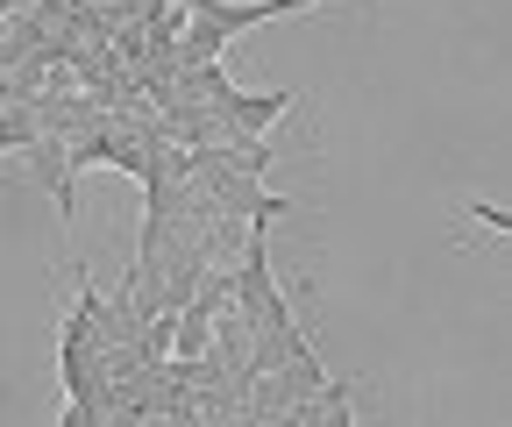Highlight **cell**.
Instances as JSON below:
<instances>
[{
  "instance_id": "cell-2",
  "label": "cell",
  "mask_w": 512,
  "mask_h": 427,
  "mask_svg": "<svg viewBox=\"0 0 512 427\" xmlns=\"http://www.w3.org/2000/svg\"><path fill=\"white\" fill-rule=\"evenodd\" d=\"M299 100H306V93H242V86H235V100L214 107V114H221V143H228V150H235V143H256V136H264L271 121H285Z\"/></svg>"
},
{
  "instance_id": "cell-4",
  "label": "cell",
  "mask_w": 512,
  "mask_h": 427,
  "mask_svg": "<svg viewBox=\"0 0 512 427\" xmlns=\"http://www.w3.org/2000/svg\"><path fill=\"white\" fill-rule=\"evenodd\" d=\"M463 214H470L477 228H491V235H512V214H505V207H491V200H470Z\"/></svg>"
},
{
  "instance_id": "cell-1",
  "label": "cell",
  "mask_w": 512,
  "mask_h": 427,
  "mask_svg": "<svg viewBox=\"0 0 512 427\" xmlns=\"http://www.w3.org/2000/svg\"><path fill=\"white\" fill-rule=\"evenodd\" d=\"M306 8H320V0H192V29H185L178 65H214L235 36L264 29V22H285V15H306Z\"/></svg>"
},
{
  "instance_id": "cell-3",
  "label": "cell",
  "mask_w": 512,
  "mask_h": 427,
  "mask_svg": "<svg viewBox=\"0 0 512 427\" xmlns=\"http://www.w3.org/2000/svg\"><path fill=\"white\" fill-rule=\"evenodd\" d=\"M22 157H29V178H36V186H43V193L57 200L64 228H72V221H79V214H72V207H79V193H72V186H79V171H72V150H64L57 136H36V143H29Z\"/></svg>"
}]
</instances>
